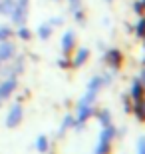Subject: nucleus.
Listing matches in <instances>:
<instances>
[{
	"label": "nucleus",
	"instance_id": "obj_1",
	"mask_svg": "<svg viewBox=\"0 0 145 154\" xmlns=\"http://www.w3.org/2000/svg\"><path fill=\"white\" fill-rule=\"evenodd\" d=\"M113 134H115V130H113L112 126H107L106 130L101 132L100 144H97V150H95V154H106V152H107V148H109V140L113 138Z\"/></svg>",
	"mask_w": 145,
	"mask_h": 154
},
{
	"label": "nucleus",
	"instance_id": "obj_2",
	"mask_svg": "<svg viewBox=\"0 0 145 154\" xmlns=\"http://www.w3.org/2000/svg\"><path fill=\"white\" fill-rule=\"evenodd\" d=\"M20 120H22V106H20V104H14L12 110H10V114H8V118H6V126H8V128H14Z\"/></svg>",
	"mask_w": 145,
	"mask_h": 154
},
{
	"label": "nucleus",
	"instance_id": "obj_3",
	"mask_svg": "<svg viewBox=\"0 0 145 154\" xmlns=\"http://www.w3.org/2000/svg\"><path fill=\"white\" fill-rule=\"evenodd\" d=\"M14 88H16V82H14V80H6L4 84L0 86V102H2V98H6Z\"/></svg>",
	"mask_w": 145,
	"mask_h": 154
},
{
	"label": "nucleus",
	"instance_id": "obj_4",
	"mask_svg": "<svg viewBox=\"0 0 145 154\" xmlns=\"http://www.w3.org/2000/svg\"><path fill=\"white\" fill-rule=\"evenodd\" d=\"M12 52H14V46L12 44H6V42H2L0 44V60H6V58L12 56Z\"/></svg>",
	"mask_w": 145,
	"mask_h": 154
},
{
	"label": "nucleus",
	"instance_id": "obj_5",
	"mask_svg": "<svg viewBox=\"0 0 145 154\" xmlns=\"http://www.w3.org/2000/svg\"><path fill=\"white\" fill-rule=\"evenodd\" d=\"M72 44H74V32H66V34H64V40H62V48H64V50H70Z\"/></svg>",
	"mask_w": 145,
	"mask_h": 154
},
{
	"label": "nucleus",
	"instance_id": "obj_6",
	"mask_svg": "<svg viewBox=\"0 0 145 154\" xmlns=\"http://www.w3.org/2000/svg\"><path fill=\"white\" fill-rule=\"evenodd\" d=\"M86 58H88V50H86V48H82V50L78 52L76 60H74V66H82V62H84Z\"/></svg>",
	"mask_w": 145,
	"mask_h": 154
},
{
	"label": "nucleus",
	"instance_id": "obj_7",
	"mask_svg": "<svg viewBox=\"0 0 145 154\" xmlns=\"http://www.w3.org/2000/svg\"><path fill=\"white\" fill-rule=\"evenodd\" d=\"M131 94H133L137 100H141V82H133V86H131Z\"/></svg>",
	"mask_w": 145,
	"mask_h": 154
},
{
	"label": "nucleus",
	"instance_id": "obj_8",
	"mask_svg": "<svg viewBox=\"0 0 145 154\" xmlns=\"http://www.w3.org/2000/svg\"><path fill=\"white\" fill-rule=\"evenodd\" d=\"M36 146H38V150H42V152H44L46 146H48V140H46L44 136H40V138H38V142H36Z\"/></svg>",
	"mask_w": 145,
	"mask_h": 154
},
{
	"label": "nucleus",
	"instance_id": "obj_9",
	"mask_svg": "<svg viewBox=\"0 0 145 154\" xmlns=\"http://www.w3.org/2000/svg\"><path fill=\"white\" fill-rule=\"evenodd\" d=\"M109 62H112L113 66H115V64L119 62V54H117L115 50H112V52H109Z\"/></svg>",
	"mask_w": 145,
	"mask_h": 154
},
{
	"label": "nucleus",
	"instance_id": "obj_10",
	"mask_svg": "<svg viewBox=\"0 0 145 154\" xmlns=\"http://www.w3.org/2000/svg\"><path fill=\"white\" fill-rule=\"evenodd\" d=\"M6 36H10V28H6V26H2V28H0V40H4Z\"/></svg>",
	"mask_w": 145,
	"mask_h": 154
},
{
	"label": "nucleus",
	"instance_id": "obj_11",
	"mask_svg": "<svg viewBox=\"0 0 145 154\" xmlns=\"http://www.w3.org/2000/svg\"><path fill=\"white\" fill-rule=\"evenodd\" d=\"M40 36H42V38H48V36H50V28H48V26H42V28H40Z\"/></svg>",
	"mask_w": 145,
	"mask_h": 154
},
{
	"label": "nucleus",
	"instance_id": "obj_12",
	"mask_svg": "<svg viewBox=\"0 0 145 154\" xmlns=\"http://www.w3.org/2000/svg\"><path fill=\"white\" fill-rule=\"evenodd\" d=\"M137 114H139L141 120L145 118V108H143V104H137Z\"/></svg>",
	"mask_w": 145,
	"mask_h": 154
},
{
	"label": "nucleus",
	"instance_id": "obj_13",
	"mask_svg": "<svg viewBox=\"0 0 145 154\" xmlns=\"http://www.w3.org/2000/svg\"><path fill=\"white\" fill-rule=\"evenodd\" d=\"M18 34L22 36V38H30V32H28L26 28H20V32H18Z\"/></svg>",
	"mask_w": 145,
	"mask_h": 154
},
{
	"label": "nucleus",
	"instance_id": "obj_14",
	"mask_svg": "<svg viewBox=\"0 0 145 154\" xmlns=\"http://www.w3.org/2000/svg\"><path fill=\"white\" fill-rule=\"evenodd\" d=\"M139 154H145V138L139 140Z\"/></svg>",
	"mask_w": 145,
	"mask_h": 154
},
{
	"label": "nucleus",
	"instance_id": "obj_15",
	"mask_svg": "<svg viewBox=\"0 0 145 154\" xmlns=\"http://www.w3.org/2000/svg\"><path fill=\"white\" fill-rule=\"evenodd\" d=\"M100 120L103 122V124H107V122H109V114H107V112H103V114L100 116Z\"/></svg>",
	"mask_w": 145,
	"mask_h": 154
},
{
	"label": "nucleus",
	"instance_id": "obj_16",
	"mask_svg": "<svg viewBox=\"0 0 145 154\" xmlns=\"http://www.w3.org/2000/svg\"><path fill=\"white\" fill-rule=\"evenodd\" d=\"M143 30H145V20L139 24V28H137V34H143Z\"/></svg>",
	"mask_w": 145,
	"mask_h": 154
},
{
	"label": "nucleus",
	"instance_id": "obj_17",
	"mask_svg": "<svg viewBox=\"0 0 145 154\" xmlns=\"http://www.w3.org/2000/svg\"><path fill=\"white\" fill-rule=\"evenodd\" d=\"M78 2H80V0H72V4H74V6H78Z\"/></svg>",
	"mask_w": 145,
	"mask_h": 154
},
{
	"label": "nucleus",
	"instance_id": "obj_18",
	"mask_svg": "<svg viewBox=\"0 0 145 154\" xmlns=\"http://www.w3.org/2000/svg\"><path fill=\"white\" fill-rule=\"evenodd\" d=\"M143 82H145V72H143Z\"/></svg>",
	"mask_w": 145,
	"mask_h": 154
}]
</instances>
